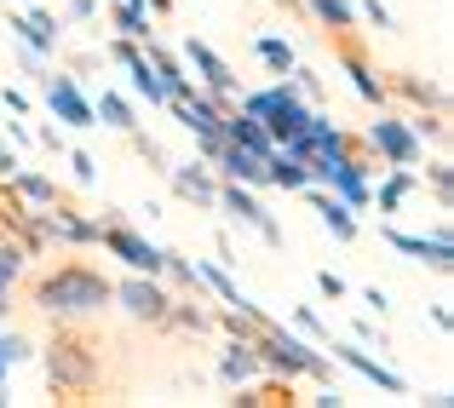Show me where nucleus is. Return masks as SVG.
Segmentation results:
<instances>
[{
  "label": "nucleus",
  "mask_w": 454,
  "mask_h": 408,
  "mask_svg": "<svg viewBox=\"0 0 454 408\" xmlns=\"http://www.w3.org/2000/svg\"><path fill=\"white\" fill-rule=\"evenodd\" d=\"M213 167H219L231 184H265V155H259V150H242V144H219Z\"/></svg>",
  "instance_id": "f3484780"
},
{
  "label": "nucleus",
  "mask_w": 454,
  "mask_h": 408,
  "mask_svg": "<svg viewBox=\"0 0 454 408\" xmlns=\"http://www.w3.org/2000/svg\"><path fill=\"white\" fill-rule=\"evenodd\" d=\"M69 173H75V184H92V178H98V161H92L87 150H69Z\"/></svg>",
  "instance_id": "72a5a7b5"
},
{
  "label": "nucleus",
  "mask_w": 454,
  "mask_h": 408,
  "mask_svg": "<svg viewBox=\"0 0 454 408\" xmlns=\"http://www.w3.org/2000/svg\"><path fill=\"white\" fill-rule=\"evenodd\" d=\"M254 231H259V242H265V247H282V224L270 219V213H259V224H254Z\"/></svg>",
  "instance_id": "f704fd0d"
},
{
  "label": "nucleus",
  "mask_w": 454,
  "mask_h": 408,
  "mask_svg": "<svg viewBox=\"0 0 454 408\" xmlns=\"http://www.w3.org/2000/svg\"><path fill=\"white\" fill-rule=\"evenodd\" d=\"M426 184H432V196H437V208H454V167L449 161H432V167H426Z\"/></svg>",
  "instance_id": "c756f323"
},
{
  "label": "nucleus",
  "mask_w": 454,
  "mask_h": 408,
  "mask_svg": "<svg viewBox=\"0 0 454 408\" xmlns=\"http://www.w3.org/2000/svg\"><path fill=\"white\" fill-rule=\"evenodd\" d=\"M23 271H29V254H23V242L0 224V287H18Z\"/></svg>",
  "instance_id": "a878e982"
},
{
  "label": "nucleus",
  "mask_w": 454,
  "mask_h": 408,
  "mask_svg": "<svg viewBox=\"0 0 454 408\" xmlns=\"http://www.w3.org/2000/svg\"><path fill=\"white\" fill-rule=\"evenodd\" d=\"M254 52H259V64H265L270 75H288V69H294V46H288V41H277V35H259Z\"/></svg>",
  "instance_id": "bb28decb"
},
{
  "label": "nucleus",
  "mask_w": 454,
  "mask_h": 408,
  "mask_svg": "<svg viewBox=\"0 0 454 408\" xmlns=\"http://www.w3.org/2000/svg\"><path fill=\"white\" fill-rule=\"evenodd\" d=\"M6 35H12V41H23V46H35L41 58H52V52H58V18H52L46 6L6 12Z\"/></svg>",
  "instance_id": "4468645a"
},
{
  "label": "nucleus",
  "mask_w": 454,
  "mask_h": 408,
  "mask_svg": "<svg viewBox=\"0 0 454 408\" xmlns=\"http://www.w3.org/2000/svg\"><path fill=\"white\" fill-rule=\"evenodd\" d=\"M270 6H282V12H294V18H305V0H270Z\"/></svg>",
  "instance_id": "a19ab883"
},
{
  "label": "nucleus",
  "mask_w": 454,
  "mask_h": 408,
  "mask_svg": "<svg viewBox=\"0 0 454 408\" xmlns=\"http://www.w3.org/2000/svg\"><path fill=\"white\" fill-rule=\"evenodd\" d=\"M35 138H41V150H52V155L64 150V133H58V127H41V133H35Z\"/></svg>",
  "instance_id": "58836bf2"
},
{
  "label": "nucleus",
  "mask_w": 454,
  "mask_h": 408,
  "mask_svg": "<svg viewBox=\"0 0 454 408\" xmlns=\"http://www.w3.org/2000/svg\"><path fill=\"white\" fill-rule=\"evenodd\" d=\"M12 190H18V196L29 201V208H46V201H58V196H64V190H58L46 173H29V167H18V173H12Z\"/></svg>",
  "instance_id": "393cba45"
},
{
  "label": "nucleus",
  "mask_w": 454,
  "mask_h": 408,
  "mask_svg": "<svg viewBox=\"0 0 454 408\" xmlns=\"http://www.w3.org/2000/svg\"><path fill=\"white\" fill-rule=\"evenodd\" d=\"M380 87H386V104L391 98H409L414 110H449V92L437 87V81L414 75V69H386V75H380Z\"/></svg>",
  "instance_id": "ddd939ff"
},
{
  "label": "nucleus",
  "mask_w": 454,
  "mask_h": 408,
  "mask_svg": "<svg viewBox=\"0 0 454 408\" xmlns=\"http://www.w3.org/2000/svg\"><path fill=\"white\" fill-rule=\"evenodd\" d=\"M110 23L127 35V41H150V35H155V29H150V6H145V0H115Z\"/></svg>",
  "instance_id": "b1692460"
},
{
  "label": "nucleus",
  "mask_w": 454,
  "mask_h": 408,
  "mask_svg": "<svg viewBox=\"0 0 454 408\" xmlns=\"http://www.w3.org/2000/svg\"><path fill=\"white\" fill-rule=\"evenodd\" d=\"M23 299H29V310H41L52 322H92L115 305V282L87 259H52L46 271L29 276Z\"/></svg>",
  "instance_id": "f03ea898"
},
{
  "label": "nucleus",
  "mask_w": 454,
  "mask_h": 408,
  "mask_svg": "<svg viewBox=\"0 0 454 408\" xmlns=\"http://www.w3.org/2000/svg\"><path fill=\"white\" fill-rule=\"evenodd\" d=\"M23 357H35V345L23 340L18 328H12V333H0V391H6V374H12V368L23 363Z\"/></svg>",
  "instance_id": "cd10ccee"
},
{
  "label": "nucleus",
  "mask_w": 454,
  "mask_h": 408,
  "mask_svg": "<svg viewBox=\"0 0 454 408\" xmlns=\"http://www.w3.org/2000/svg\"><path fill=\"white\" fill-rule=\"evenodd\" d=\"M328 46H333V58H340V69L351 75L356 98L386 110V87H380V69H374V58H368V41H363V35H356V29H328Z\"/></svg>",
  "instance_id": "20e7f679"
},
{
  "label": "nucleus",
  "mask_w": 454,
  "mask_h": 408,
  "mask_svg": "<svg viewBox=\"0 0 454 408\" xmlns=\"http://www.w3.org/2000/svg\"><path fill=\"white\" fill-rule=\"evenodd\" d=\"M115 305H121L133 322H145V328H161V322H167V305H173V294L161 287V276L133 271V276H121V282H115Z\"/></svg>",
  "instance_id": "423d86ee"
},
{
  "label": "nucleus",
  "mask_w": 454,
  "mask_h": 408,
  "mask_svg": "<svg viewBox=\"0 0 454 408\" xmlns=\"http://www.w3.org/2000/svg\"><path fill=\"white\" fill-rule=\"evenodd\" d=\"M236 391V408H288V403H300V391H294V380H265V386H254V380H247V386H231Z\"/></svg>",
  "instance_id": "a211bd4d"
},
{
  "label": "nucleus",
  "mask_w": 454,
  "mask_h": 408,
  "mask_svg": "<svg viewBox=\"0 0 454 408\" xmlns=\"http://www.w3.org/2000/svg\"><path fill=\"white\" fill-rule=\"evenodd\" d=\"M409 190H414V173H409V167H391V178L380 184V213H397Z\"/></svg>",
  "instance_id": "c85d7f7f"
},
{
  "label": "nucleus",
  "mask_w": 454,
  "mask_h": 408,
  "mask_svg": "<svg viewBox=\"0 0 454 408\" xmlns=\"http://www.w3.org/2000/svg\"><path fill=\"white\" fill-rule=\"evenodd\" d=\"M173 178V196L190 201V208L213 213V196H219V178H213V161H184V167H167Z\"/></svg>",
  "instance_id": "2eb2a0df"
},
{
  "label": "nucleus",
  "mask_w": 454,
  "mask_h": 408,
  "mask_svg": "<svg viewBox=\"0 0 454 408\" xmlns=\"http://www.w3.org/2000/svg\"><path fill=\"white\" fill-rule=\"evenodd\" d=\"M254 357H259V368H270V374H282V380H322V386H333V363L322 357V345H310L300 340V333H288V328H259L254 340Z\"/></svg>",
  "instance_id": "7ed1b4c3"
},
{
  "label": "nucleus",
  "mask_w": 454,
  "mask_h": 408,
  "mask_svg": "<svg viewBox=\"0 0 454 408\" xmlns=\"http://www.w3.org/2000/svg\"><path fill=\"white\" fill-rule=\"evenodd\" d=\"M184 64L196 69V75H201V87H207L213 98L224 104V110H236V75H231V64H224V58L213 52L207 41H196V35H190V41H184Z\"/></svg>",
  "instance_id": "9b49d317"
},
{
  "label": "nucleus",
  "mask_w": 454,
  "mask_h": 408,
  "mask_svg": "<svg viewBox=\"0 0 454 408\" xmlns=\"http://www.w3.org/2000/svg\"><path fill=\"white\" fill-rule=\"evenodd\" d=\"M41 98H46V110H52L64 127H75V133L98 127V115H92V98L75 87V75H46V81H41Z\"/></svg>",
  "instance_id": "0eeeda50"
},
{
  "label": "nucleus",
  "mask_w": 454,
  "mask_h": 408,
  "mask_svg": "<svg viewBox=\"0 0 454 408\" xmlns=\"http://www.w3.org/2000/svg\"><path fill=\"white\" fill-rule=\"evenodd\" d=\"M259 374H265V368H259V357H254L247 340H231L219 351V380L224 386H247V380H259Z\"/></svg>",
  "instance_id": "6ab92c4d"
},
{
  "label": "nucleus",
  "mask_w": 454,
  "mask_h": 408,
  "mask_svg": "<svg viewBox=\"0 0 454 408\" xmlns=\"http://www.w3.org/2000/svg\"><path fill=\"white\" fill-rule=\"evenodd\" d=\"M18 167H23V161H18V155L6 150V144H0V178H12V173H18Z\"/></svg>",
  "instance_id": "ea45409f"
},
{
  "label": "nucleus",
  "mask_w": 454,
  "mask_h": 408,
  "mask_svg": "<svg viewBox=\"0 0 454 408\" xmlns=\"http://www.w3.org/2000/svg\"><path fill=\"white\" fill-rule=\"evenodd\" d=\"M265 184H277V190H294V196H300V190L310 184V173H305V161H300V155H288V150H270V155H265Z\"/></svg>",
  "instance_id": "412c9836"
},
{
  "label": "nucleus",
  "mask_w": 454,
  "mask_h": 408,
  "mask_svg": "<svg viewBox=\"0 0 454 408\" xmlns=\"http://www.w3.org/2000/svg\"><path fill=\"white\" fill-rule=\"evenodd\" d=\"M363 138L374 144V155H380L386 167H414V161H420V138H414V127L397 122V115H380V122L368 127Z\"/></svg>",
  "instance_id": "1a4fd4ad"
},
{
  "label": "nucleus",
  "mask_w": 454,
  "mask_h": 408,
  "mask_svg": "<svg viewBox=\"0 0 454 408\" xmlns=\"http://www.w3.org/2000/svg\"><path fill=\"white\" fill-rule=\"evenodd\" d=\"M317 287H322L328 299H345V276H333V271H322V276H317Z\"/></svg>",
  "instance_id": "e433bc0d"
},
{
  "label": "nucleus",
  "mask_w": 454,
  "mask_h": 408,
  "mask_svg": "<svg viewBox=\"0 0 454 408\" xmlns=\"http://www.w3.org/2000/svg\"><path fill=\"white\" fill-rule=\"evenodd\" d=\"M294 322H300V333H310L317 345H328V328H322V317H317L310 305H300V310H294Z\"/></svg>",
  "instance_id": "473e14b6"
},
{
  "label": "nucleus",
  "mask_w": 454,
  "mask_h": 408,
  "mask_svg": "<svg viewBox=\"0 0 454 408\" xmlns=\"http://www.w3.org/2000/svg\"><path fill=\"white\" fill-rule=\"evenodd\" d=\"M104 363H110V345L92 322H58L52 340L41 345V368L46 386H52L58 403H98L104 391Z\"/></svg>",
  "instance_id": "f257e3e1"
},
{
  "label": "nucleus",
  "mask_w": 454,
  "mask_h": 408,
  "mask_svg": "<svg viewBox=\"0 0 454 408\" xmlns=\"http://www.w3.org/2000/svg\"><path fill=\"white\" fill-rule=\"evenodd\" d=\"M92 115H98V127H115V133H133V127H138L133 104H127L121 92H110V87H104L98 98H92Z\"/></svg>",
  "instance_id": "4be33fe9"
},
{
  "label": "nucleus",
  "mask_w": 454,
  "mask_h": 408,
  "mask_svg": "<svg viewBox=\"0 0 454 408\" xmlns=\"http://www.w3.org/2000/svg\"><path fill=\"white\" fill-rule=\"evenodd\" d=\"M98 247H104V254H115L127 271H145V276H161V259H167L161 247L145 242L127 219H98Z\"/></svg>",
  "instance_id": "39448f33"
},
{
  "label": "nucleus",
  "mask_w": 454,
  "mask_h": 408,
  "mask_svg": "<svg viewBox=\"0 0 454 408\" xmlns=\"http://www.w3.org/2000/svg\"><path fill=\"white\" fill-rule=\"evenodd\" d=\"M104 52H110L115 64L127 69V75H133V92H138V98H150V110H167V87H161V75L150 69L145 46H138V41H127V35H115V41L104 46Z\"/></svg>",
  "instance_id": "6e6552de"
},
{
  "label": "nucleus",
  "mask_w": 454,
  "mask_h": 408,
  "mask_svg": "<svg viewBox=\"0 0 454 408\" xmlns=\"http://www.w3.org/2000/svg\"><path fill=\"white\" fill-rule=\"evenodd\" d=\"M386 242L397 247V254H409V259H420V265H432L437 276H449L454 271V242H449V219L437 224L432 236H409V231H386Z\"/></svg>",
  "instance_id": "f8f14e48"
},
{
  "label": "nucleus",
  "mask_w": 454,
  "mask_h": 408,
  "mask_svg": "<svg viewBox=\"0 0 454 408\" xmlns=\"http://www.w3.org/2000/svg\"><path fill=\"white\" fill-rule=\"evenodd\" d=\"M328 351H333V363H345L351 374H363L368 386H380L386 397H403V391H409V380H403V374H391V368L380 363V357H368V345H363V340H340V345L328 340Z\"/></svg>",
  "instance_id": "9d476101"
},
{
  "label": "nucleus",
  "mask_w": 454,
  "mask_h": 408,
  "mask_svg": "<svg viewBox=\"0 0 454 408\" xmlns=\"http://www.w3.org/2000/svg\"><path fill=\"white\" fill-rule=\"evenodd\" d=\"M69 18H75V23H92V18H98V0H69Z\"/></svg>",
  "instance_id": "4c0bfd02"
},
{
  "label": "nucleus",
  "mask_w": 454,
  "mask_h": 408,
  "mask_svg": "<svg viewBox=\"0 0 454 408\" xmlns=\"http://www.w3.org/2000/svg\"><path fill=\"white\" fill-rule=\"evenodd\" d=\"M300 196L310 201V208H317L322 213V224H328V236H333V242H345V247H351L356 242V236H363V224H356V213L351 208H345V201L340 196H333V190H322V184H305L300 190Z\"/></svg>",
  "instance_id": "dca6fc26"
},
{
  "label": "nucleus",
  "mask_w": 454,
  "mask_h": 408,
  "mask_svg": "<svg viewBox=\"0 0 454 408\" xmlns=\"http://www.w3.org/2000/svg\"><path fill=\"white\" fill-rule=\"evenodd\" d=\"M213 213H224L231 224H247V231H254L265 208H259V201L247 196V184H231V178H224V184H219V196H213Z\"/></svg>",
  "instance_id": "aec40b11"
},
{
  "label": "nucleus",
  "mask_w": 454,
  "mask_h": 408,
  "mask_svg": "<svg viewBox=\"0 0 454 408\" xmlns=\"http://www.w3.org/2000/svg\"><path fill=\"white\" fill-rule=\"evenodd\" d=\"M127 138H133V150H138V155H145V161L155 167V173H167V155H161V144H155L150 133H138V127H133V133H127Z\"/></svg>",
  "instance_id": "7c9ffc66"
},
{
  "label": "nucleus",
  "mask_w": 454,
  "mask_h": 408,
  "mask_svg": "<svg viewBox=\"0 0 454 408\" xmlns=\"http://www.w3.org/2000/svg\"><path fill=\"white\" fill-rule=\"evenodd\" d=\"M356 18H368V23H374L380 35L391 29V6H386V0H356Z\"/></svg>",
  "instance_id": "2f4dec72"
},
{
  "label": "nucleus",
  "mask_w": 454,
  "mask_h": 408,
  "mask_svg": "<svg viewBox=\"0 0 454 408\" xmlns=\"http://www.w3.org/2000/svg\"><path fill=\"white\" fill-rule=\"evenodd\" d=\"M145 6L155 12V18H167V12H173V0H145Z\"/></svg>",
  "instance_id": "79ce46f5"
},
{
  "label": "nucleus",
  "mask_w": 454,
  "mask_h": 408,
  "mask_svg": "<svg viewBox=\"0 0 454 408\" xmlns=\"http://www.w3.org/2000/svg\"><path fill=\"white\" fill-rule=\"evenodd\" d=\"M0 104H6L12 115H29V92H18V87H6V92H0Z\"/></svg>",
  "instance_id": "c9c22d12"
},
{
  "label": "nucleus",
  "mask_w": 454,
  "mask_h": 408,
  "mask_svg": "<svg viewBox=\"0 0 454 408\" xmlns=\"http://www.w3.org/2000/svg\"><path fill=\"white\" fill-rule=\"evenodd\" d=\"M305 18H317L322 35L328 29H356V0H305Z\"/></svg>",
  "instance_id": "5701e85b"
}]
</instances>
